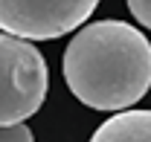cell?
I'll return each instance as SVG.
<instances>
[{"label":"cell","instance_id":"obj_2","mask_svg":"<svg viewBox=\"0 0 151 142\" xmlns=\"http://www.w3.org/2000/svg\"><path fill=\"white\" fill-rule=\"evenodd\" d=\"M50 70L35 44L0 32V128L23 125L41 110Z\"/></svg>","mask_w":151,"mask_h":142},{"label":"cell","instance_id":"obj_1","mask_svg":"<svg viewBox=\"0 0 151 142\" xmlns=\"http://www.w3.org/2000/svg\"><path fill=\"white\" fill-rule=\"evenodd\" d=\"M61 67L81 105L122 113L151 87V41L125 20H96L73 35Z\"/></svg>","mask_w":151,"mask_h":142},{"label":"cell","instance_id":"obj_3","mask_svg":"<svg viewBox=\"0 0 151 142\" xmlns=\"http://www.w3.org/2000/svg\"><path fill=\"white\" fill-rule=\"evenodd\" d=\"M99 0H0L3 35L20 41H52L81 29Z\"/></svg>","mask_w":151,"mask_h":142},{"label":"cell","instance_id":"obj_6","mask_svg":"<svg viewBox=\"0 0 151 142\" xmlns=\"http://www.w3.org/2000/svg\"><path fill=\"white\" fill-rule=\"evenodd\" d=\"M131 15L137 18V23H142L145 29H151V0H125Z\"/></svg>","mask_w":151,"mask_h":142},{"label":"cell","instance_id":"obj_5","mask_svg":"<svg viewBox=\"0 0 151 142\" xmlns=\"http://www.w3.org/2000/svg\"><path fill=\"white\" fill-rule=\"evenodd\" d=\"M0 142H35L29 125H12V128H0Z\"/></svg>","mask_w":151,"mask_h":142},{"label":"cell","instance_id":"obj_4","mask_svg":"<svg viewBox=\"0 0 151 142\" xmlns=\"http://www.w3.org/2000/svg\"><path fill=\"white\" fill-rule=\"evenodd\" d=\"M90 142H151V110H122L93 131Z\"/></svg>","mask_w":151,"mask_h":142}]
</instances>
